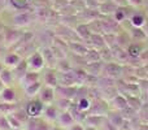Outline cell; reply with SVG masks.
Listing matches in <instances>:
<instances>
[{"instance_id": "6da1fadb", "label": "cell", "mask_w": 148, "mask_h": 130, "mask_svg": "<svg viewBox=\"0 0 148 130\" xmlns=\"http://www.w3.org/2000/svg\"><path fill=\"white\" fill-rule=\"evenodd\" d=\"M44 65V59L40 54H34L31 56V59L27 61V69H30L31 72H36L39 69H42Z\"/></svg>"}, {"instance_id": "7a4b0ae2", "label": "cell", "mask_w": 148, "mask_h": 130, "mask_svg": "<svg viewBox=\"0 0 148 130\" xmlns=\"http://www.w3.org/2000/svg\"><path fill=\"white\" fill-rule=\"evenodd\" d=\"M21 63V57L17 54H8L4 59V65L8 68H16Z\"/></svg>"}, {"instance_id": "3957f363", "label": "cell", "mask_w": 148, "mask_h": 130, "mask_svg": "<svg viewBox=\"0 0 148 130\" xmlns=\"http://www.w3.org/2000/svg\"><path fill=\"white\" fill-rule=\"evenodd\" d=\"M20 36V34L17 33L16 30H7L4 33V41L7 44H12V43H16Z\"/></svg>"}, {"instance_id": "277c9868", "label": "cell", "mask_w": 148, "mask_h": 130, "mask_svg": "<svg viewBox=\"0 0 148 130\" xmlns=\"http://www.w3.org/2000/svg\"><path fill=\"white\" fill-rule=\"evenodd\" d=\"M0 95H1L3 100H5L7 103H9V102H12V100H14V98H16L14 91H13L12 89H9V87H5L4 91H3Z\"/></svg>"}, {"instance_id": "5b68a950", "label": "cell", "mask_w": 148, "mask_h": 130, "mask_svg": "<svg viewBox=\"0 0 148 130\" xmlns=\"http://www.w3.org/2000/svg\"><path fill=\"white\" fill-rule=\"evenodd\" d=\"M0 79H1L5 85H9L10 82H12V79H13L12 72H10L9 69H5L4 68V69H3V72L0 73Z\"/></svg>"}, {"instance_id": "8992f818", "label": "cell", "mask_w": 148, "mask_h": 130, "mask_svg": "<svg viewBox=\"0 0 148 130\" xmlns=\"http://www.w3.org/2000/svg\"><path fill=\"white\" fill-rule=\"evenodd\" d=\"M142 54V48L139 44H130L129 46V55L133 57H139Z\"/></svg>"}, {"instance_id": "52a82bcc", "label": "cell", "mask_w": 148, "mask_h": 130, "mask_svg": "<svg viewBox=\"0 0 148 130\" xmlns=\"http://www.w3.org/2000/svg\"><path fill=\"white\" fill-rule=\"evenodd\" d=\"M131 23H133L135 28H140V26L144 23V17L142 14L133 16V18H131Z\"/></svg>"}, {"instance_id": "ba28073f", "label": "cell", "mask_w": 148, "mask_h": 130, "mask_svg": "<svg viewBox=\"0 0 148 130\" xmlns=\"http://www.w3.org/2000/svg\"><path fill=\"white\" fill-rule=\"evenodd\" d=\"M78 34H81L83 38H88V36H90V28H88V25L78 26Z\"/></svg>"}, {"instance_id": "9c48e42d", "label": "cell", "mask_w": 148, "mask_h": 130, "mask_svg": "<svg viewBox=\"0 0 148 130\" xmlns=\"http://www.w3.org/2000/svg\"><path fill=\"white\" fill-rule=\"evenodd\" d=\"M46 82L47 85H51V86H55L56 85V76L52 72H47L46 74Z\"/></svg>"}, {"instance_id": "30bf717a", "label": "cell", "mask_w": 148, "mask_h": 130, "mask_svg": "<svg viewBox=\"0 0 148 130\" xmlns=\"http://www.w3.org/2000/svg\"><path fill=\"white\" fill-rule=\"evenodd\" d=\"M39 87H40V85H39V82H36V83L27 86V89H26V92H29V95H34V92H35L36 90H39Z\"/></svg>"}, {"instance_id": "8fae6325", "label": "cell", "mask_w": 148, "mask_h": 130, "mask_svg": "<svg viewBox=\"0 0 148 130\" xmlns=\"http://www.w3.org/2000/svg\"><path fill=\"white\" fill-rule=\"evenodd\" d=\"M30 0H12V3L16 5L17 8H23Z\"/></svg>"}, {"instance_id": "7c38bea8", "label": "cell", "mask_w": 148, "mask_h": 130, "mask_svg": "<svg viewBox=\"0 0 148 130\" xmlns=\"http://www.w3.org/2000/svg\"><path fill=\"white\" fill-rule=\"evenodd\" d=\"M139 57H140L142 60H144V61H146V63H148V51L142 52V54H140V56H139Z\"/></svg>"}, {"instance_id": "4fadbf2b", "label": "cell", "mask_w": 148, "mask_h": 130, "mask_svg": "<svg viewBox=\"0 0 148 130\" xmlns=\"http://www.w3.org/2000/svg\"><path fill=\"white\" fill-rule=\"evenodd\" d=\"M4 89H5V83L1 81V79H0V94H1V92L4 91Z\"/></svg>"}, {"instance_id": "5bb4252c", "label": "cell", "mask_w": 148, "mask_h": 130, "mask_svg": "<svg viewBox=\"0 0 148 130\" xmlns=\"http://www.w3.org/2000/svg\"><path fill=\"white\" fill-rule=\"evenodd\" d=\"M134 4H140V0H133Z\"/></svg>"}, {"instance_id": "9a60e30c", "label": "cell", "mask_w": 148, "mask_h": 130, "mask_svg": "<svg viewBox=\"0 0 148 130\" xmlns=\"http://www.w3.org/2000/svg\"><path fill=\"white\" fill-rule=\"evenodd\" d=\"M3 69H4V66H3V64H1V63H0V73H1V72H3Z\"/></svg>"}, {"instance_id": "2e32d148", "label": "cell", "mask_w": 148, "mask_h": 130, "mask_svg": "<svg viewBox=\"0 0 148 130\" xmlns=\"http://www.w3.org/2000/svg\"><path fill=\"white\" fill-rule=\"evenodd\" d=\"M3 1H4V0H0V3H3Z\"/></svg>"}]
</instances>
